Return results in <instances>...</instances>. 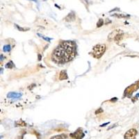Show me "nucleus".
<instances>
[{"label": "nucleus", "instance_id": "7", "mask_svg": "<svg viewBox=\"0 0 139 139\" xmlns=\"http://www.w3.org/2000/svg\"><path fill=\"white\" fill-rule=\"evenodd\" d=\"M66 21L67 22H72V21H74L75 20V16H74V14L73 13H69L67 15L66 18H65Z\"/></svg>", "mask_w": 139, "mask_h": 139}, {"label": "nucleus", "instance_id": "17", "mask_svg": "<svg viewBox=\"0 0 139 139\" xmlns=\"http://www.w3.org/2000/svg\"><path fill=\"white\" fill-rule=\"evenodd\" d=\"M109 124V122H107V123H105V124H103V125H101V127H104V126H106V125H108Z\"/></svg>", "mask_w": 139, "mask_h": 139}, {"label": "nucleus", "instance_id": "10", "mask_svg": "<svg viewBox=\"0 0 139 139\" xmlns=\"http://www.w3.org/2000/svg\"><path fill=\"white\" fill-rule=\"evenodd\" d=\"M26 123L24 122V121L22 120H20L18 122H16V125H18V126H21V127H24V126H26Z\"/></svg>", "mask_w": 139, "mask_h": 139}, {"label": "nucleus", "instance_id": "1", "mask_svg": "<svg viewBox=\"0 0 139 139\" xmlns=\"http://www.w3.org/2000/svg\"><path fill=\"white\" fill-rule=\"evenodd\" d=\"M76 54V44L73 41H65L55 49L52 55V60L56 63L63 64L73 60Z\"/></svg>", "mask_w": 139, "mask_h": 139}, {"label": "nucleus", "instance_id": "14", "mask_svg": "<svg viewBox=\"0 0 139 139\" xmlns=\"http://www.w3.org/2000/svg\"><path fill=\"white\" fill-rule=\"evenodd\" d=\"M38 36H40V37H41V38H42L43 39H45V40H47V41H48V42H49V41H50V40H52V38H45V37H44V36H42V35H40V34H39V33H38Z\"/></svg>", "mask_w": 139, "mask_h": 139}, {"label": "nucleus", "instance_id": "9", "mask_svg": "<svg viewBox=\"0 0 139 139\" xmlns=\"http://www.w3.org/2000/svg\"><path fill=\"white\" fill-rule=\"evenodd\" d=\"M11 45H4V47H3V51L4 52H8L11 51Z\"/></svg>", "mask_w": 139, "mask_h": 139}, {"label": "nucleus", "instance_id": "5", "mask_svg": "<svg viewBox=\"0 0 139 139\" xmlns=\"http://www.w3.org/2000/svg\"><path fill=\"white\" fill-rule=\"evenodd\" d=\"M84 136V134L82 133L81 131H79V130L70 134V136H72L73 138H74V139H81V138H83Z\"/></svg>", "mask_w": 139, "mask_h": 139}, {"label": "nucleus", "instance_id": "6", "mask_svg": "<svg viewBox=\"0 0 139 139\" xmlns=\"http://www.w3.org/2000/svg\"><path fill=\"white\" fill-rule=\"evenodd\" d=\"M22 96L21 93H14V92H11L7 95V97L8 98H20Z\"/></svg>", "mask_w": 139, "mask_h": 139}, {"label": "nucleus", "instance_id": "15", "mask_svg": "<svg viewBox=\"0 0 139 139\" xmlns=\"http://www.w3.org/2000/svg\"><path fill=\"white\" fill-rule=\"evenodd\" d=\"M15 26H16V27L19 30H20L21 31H25V29H23V28H21V27H20V26H18V25H17V24H15Z\"/></svg>", "mask_w": 139, "mask_h": 139}, {"label": "nucleus", "instance_id": "3", "mask_svg": "<svg viewBox=\"0 0 139 139\" xmlns=\"http://www.w3.org/2000/svg\"><path fill=\"white\" fill-rule=\"evenodd\" d=\"M124 33L121 30H115L109 36V39L112 40H115L116 42H118L119 40H121V39L123 38Z\"/></svg>", "mask_w": 139, "mask_h": 139}, {"label": "nucleus", "instance_id": "11", "mask_svg": "<svg viewBox=\"0 0 139 139\" xmlns=\"http://www.w3.org/2000/svg\"><path fill=\"white\" fill-rule=\"evenodd\" d=\"M13 66H14V64H13L12 61H10L9 63H8L6 65V68H9V69H12Z\"/></svg>", "mask_w": 139, "mask_h": 139}, {"label": "nucleus", "instance_id": "4", "mask_svg": "<svg viewBox=\"0 0 139 139\" xmlns=\"http://www.w3.org/2000/svg\"><path fill=\"white\" fill-rule=\"evenodd\" d=\"M136 135H137V131L136 129H131L129 131H127V133L125 134V139H134Z\"/></svg>", "mask_w": 139, "mask_h": 139}, {"label": "nucleus", "instance_id": "19", "mask_svg": "<svg viewBox=\"0 0 139 139\" xmlns=\"http://www.w3.org/2000/svg\"><path fill=\"white\" fill-rule=\"evenodd\" d=\"M31 1H37V0H31Z\"/></svg>", "mask_w": 139, "mask_h": 139}, {"label": "nucleus", "instance_id": "16", "mask_svg": "<svg viewBox=\"0 0 139 139\" xmlns=\"http://www.w3.org/2000/svg\"><path fill=\"white\" fill-rule=\"evenodd\" d=\"M102 112H103V111L101 109H99V111H97L95 112V113H96V114H98V113H102Z\"/></svg>", "mask_w": 139, "mask_h": 139}, {"label": "nucleus", "instance_id": "12", "mask_svg": "<svg viewBox=\"0 0 139 139\" xmlns=\"http://www.w3.org/2000/svg\"><path fill=\"white\" fill-rule=\"evenodd\" d=\"M67 136L66 135H60V136H54L52 137V139H66Z\"/></svg>", "mask_w": 139, "mask_h": 139}, {"label": "nucleus", "instance_id": "13", "mask_svg": "<svg viewBox=\"0 0 139 139\" xmlns=\"http://www.w3.org/2000/svg\"><path fill=\"white\" fill-rule=\"evenodd\" d=\"M104 24V21H103L102 19H99V20L98 21V22L97 23V27H100L102 26Z\"/></svg>", "mask_w": 139, "mask_h": 139}, {"label": "nucleus", "instance_id": "8", "mask_svg": "<svg viewBox=\"0 0 139 139\" xmlns=\"http://www.w3.org/2000/svg\"><path fill=\"white\" fill-rule=\"evenodd\" d=\"M67 74L66 71H61L60 73V76H59V79L60 80H65L67 79Z\"/></svg>", "mask_w": 139, "mask_h": 139}, {"label": "nucleus", "instance_id": "2", "mask_svg": "<svg viewBox=\"0 0 139 139\" xmlns=\"http://www.w3.org/2000/svg\"><path fill=\"white\" fill-rule=\"evenodd\" d=\"M106 45H103V44H99L95 45L93 50H92V54L93 56L96 58V59H99L100 57H102L105 51H106Z\"/></svg>", "mask_w": 139, "mask_h": 139}, {"label": "nucleus", "instance_id": "18", "mask_svg": "<svg viewBox=\"0 0 139 139\" xmlns=\"http://www.w3.org/2000/svg\"><path fill=\"white\" fill-rule=\"evenodd\" d=\"M4 56H2V55H1V61H2V60H4Z\"/></svg>", "mask_w": 139, "mask_h": 139}]
</instances>
